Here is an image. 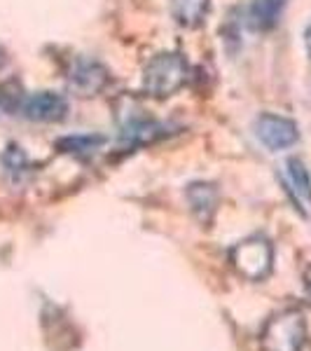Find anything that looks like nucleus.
Instances as JSON below:
<instances>
[{
    "mask_svg": "<svg viewBox=\"0 0 311 351\" xmlns=\"http://www.w3.org/2000/svg\"><path fill=\"white\" fill-rule=\"evenodd\" d=\"M185 80H188V61L176 52H162L152 56L143 71V89L157 99L178 92Z\"/></svg>",
    "mask_w": 311,
    "mask_h": 351,
    "instance_id": "f257e3e1",
    "label": "nucleus"
},
{
    "mask_svg": "<svg viewBox=\"0 0 311 351\" xmlns=\"http://www.w3.org/2000/svg\"><path fill=\"white\" fill-rule=\"evenodd\" d=\"M232 267L248 281H262L271 274L274 248L264 237H248L229 251Z\"/></svg>",
    "mask_w": 311,
    "mask_h": 351,
    "instance_id": "f03ea898",
    "label": "nucleus"
},
{
    "mask_svg": "<svg viewBox=\"0 0 311 351\" xmlns=\"http://www.w3.org/2000/svg\"><path fill=\"white\" fill-rule=\"evenodd\" d=\"M307 339V324L297 309H288L269 319L262 330V349L264 351H302Z\"/></svg>",
    "mask_w": 311,
    "mask_h": 351,
    "instance_id": "7ed1b4c3",
    "label": "nucleus"
},
{
    "mask_svg": "<svg viewBox=\"0 0 311 351\" xmlns=\"http://www.w3.org/2000/svg\"><path fill=\"white\" fill-rule=\"evenodd\" d=\"M256 136L264 148L279 152V150H286V148H290V145H295L299 138V132H297V124L293 120H288V117L264 112V115H260L256 120Z\"/></svg>",
    "mask_w": 311,
    "mask_h": 351,
    "instance_id": "20e7f679",
    "label": "nucleus"
},
{
    "mask_svg": "<svg viewBox=\"0 0 311 351\" xmlns=\"http://www.w3.org/2000/svg\"><path fill=\"white\" fill-rule=\"evenodd\" d=\"M281 183L290 197V202L295 204V208L302 216H311V178L309 171L299 160H286L281 167Z\"/></svg>",
    "mask_w": 311,
    "mask_h": 351,
    "instance_id": "39448f33",
    "label": "nucleus"
},
{
    "mask_svg": "<svg viewBox=\"0 0 311 351\" xmlns=\"http://www.w3.org/2000/svg\"><path fill=\"white\" fill-rule=\"evenodd\" d=\"M68 104L56 92H36L28 94L21 104V112L33 122H59L66 115Z\"/></svg>",
    "mask_w": 311,
    "mask_h": 351,
    "instance_id": "423d86ee",
    "label": "nucleus"
},
{
    "mask_svg": "<svg viewBox=\"0 0 311 351\" xmlns=\"http://www.w3.org/2000/svg\"><path fill=\"white\" fill-rule=\"evenodd\" d=\"M105 82H108V73H105L103 66L96 64V61H77L75 68L71 71V84L84 96L96 94L99 89H103Z\"/></svg>",
    "mask_w": 311,
    "mask_h": 351,
    "instance_id": "0eeeda50",
    "label": "nucleus"
},
{
    "mask_svg": "<svg viewBox=\"0 0 311 351\" xmlns=\"http://www.w3.org/2000/svg\"><path fill=\"white\" fill-rule=\"evenodd\" d=\"M188 202L190 208L201 223H211L213 213L218 208V190L211 183H192L188 188Z\"/></svg>",
    "mask_w": 311,
    "mask_h": 351,
    "instance_id": "6e6552de",
    "label": "nucleus"
},
{
    "mask_svg": "<svg viewBox=\"0 0 311 351\" xmlns=\"http://www.w3.org/2000/svg\"><path fill=\"white\" fill-rule=\"evenodd\" d=\"M208 12V0H171V14L180 26L195 28Z\"/></svg>",
    "mask_w": 311,
    "mask_h": 351,
    "instance_id": "1a4fd4ad",
    "label": "nucleus"
},
{
    "mask_svg": "<svg viewBox=\"0 0 311 351\" xmlns=\"http://www.w3.org/2000/svg\"><path fill=\"white\" fill-rule=\"evenodd\" d=\"M284 3L286 0H256V3H253V10H251L253 24L260 28L274 26L281 14V10H284Z\"/></svg>",
    "mask_w": 311,
    "mask_h": 351,
    "instance_id": "9d476101",
    "label": "nucleus"
},
{
    "mask_svg": "<svg viewBox=\"0 0 311 351\" xmlns=\"http://www.w3.org/2000/svg\"><path fill=\"white\" fill-rule=\"evenodd\" d=\"M101 143V138L99 136H75V138H66V141H61V150H66V152H89V150H94L96 145Z\"/></svg>",
    "mask_w": 311,
    "mask_h": 351,
    "instance_id": "9b49d317",
    "label": "nucleus"
},
{
    "mask_svg": "<svg viewBox=\"0 0 311 351\" xmlns=\"http://www.w3.org/2000/svg\"><path fill=\"white\" fill-rule=\"evenodd\" d=\"M304 43H307V52H309V56H311V24H309V28H307V33H304Z\"/></svg>",
    "mask_w": 311,
    "mask_h": 351,
    "instance_id": "f8f14e48",
    "label": "nucleus"
},
{
    "mask_svg": "<svg viewBox=\"0 0 311 351\" xmlns=\"http://www.w3.org/2000/svg\"><path fill=\"white\" fill-rule=\"evenodd\" d=\"M304 286H307L309 295H311V267L307 269V274H304Z\"/></svg>",
    "mask_w": 311,
    "mask_h": 351,
    "instance_id": "ddd939ff",
    "label": "nucleus"
},
{
    "mask_svg": "<svg viewBox=\"0 0 311 351\" xmlns=\"http://www.w3.org/2000/svg\"><path fill=\"white\" fill-rule=\"evenodd\" d=\"M5 64V56H3V49H0V66Z\"/></svg>",
    "mask_w": 311,
    "mask_h": 351,
    "instance_id": "4468645a",
    "label": "nucleus"
}]
</instances>
